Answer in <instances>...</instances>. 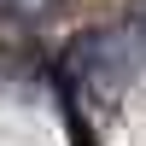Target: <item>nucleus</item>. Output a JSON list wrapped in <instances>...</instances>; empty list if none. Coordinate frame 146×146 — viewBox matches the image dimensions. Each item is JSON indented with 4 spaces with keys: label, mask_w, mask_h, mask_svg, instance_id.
Instances as JSON below:
<instances>
[{
    "label": "nucleus",
    "mask_w": 146,
    "mask_h": 146,
    "mask_svg": "<svg viewBox=\"0 0 146 146\" xmlns=\"http://www.w3.org/2000/svg\"><path fill=\"white\" fill-rule=\"evenodd\" d=\"M64 64H70V76L94 82V88H117V82H129L146 64V23H123V29L82 35V41L64 53Z\"/></svg>",
    "instance_id": "obj_1"
},
{
    "label": "nucleus",
    "mask_w": 146,
    "mask_h": 146,
    "mask_svg": "<svg viewBox=\"0 0 146 146\" xmlns=\"http://www.w3.org/2000/svg\"><path fill=\"white\" fill-rule=\"evenodd\" d=\"M58 12H64V0H0V23H18V29L53 23Z\"/></svg>",
    "instance_id": "obj_2"
}]
</instances>
